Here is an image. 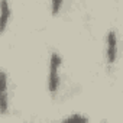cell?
<instances>
[{
  "label": "cell",
  "mask_w": 123,
  "mask_h": 123,
  "mask_svg": "<svg viewBox=\"0 0 123 123\" xmlns=\"http://www.w3.org/2000/svg\"><path fill=\"white\" fill-rule=\"evenodd\" d=\"M61 65H62V58H61V55L58 52H52L51 58H49V70H48V91L52 97H55V94L59 90Z\"/></svg>",
  "instance_id": "6da1fadb"
},
{
  "label": "cell",
  "mask_w": 123,
  "mask_h": 123,
  "mask_svg": "<svg viewBox=\"0 0 123 123\" xmlns=\"http://www.w3.org/2000/svg\"><path fill=\"white\" fill-rule=\"evenodd\" d=\"M117 52H119V39L117 33L114 31H109L106 35V48H104V58L107 65H113L117 59Z\"/></svg>",
  "instance_id": "7a4b0ae2"
},
{
  "label": "cell",
  "mask_w": 123,
  "mask_h": 123,
  "mask_svg": "<svg viewBox=\"0 0 123 123\" xmlns=\"http://www.w3.org/2000/svg\"><path fill=\"white\" fill-rule=\"evenodd\" d=\"M2 78V94H0V114H6L9 110V78L5 70L0 71Z\"/></svg>",
  "instance_id": "3957f363"
},
{
  "label": "cell",
  "mask_w": 123,
  "mask_h": 123,
  "mask_svg": "<svg viewBox=\"0 0 123 123\" xmlns=\"http://www.w3.org/2000/svg\"><path fill=\"white\" fill-rule=\"evenodd\" d=\"M12 16V10H10V5L9 0H2L0 2V33H5L7 29V23L10 20Z\"/></svg>",
  "instance_id": "277c9868"
},
{
  "label": "cell",
  "mask_w": 123,
  "mask_h": 123,
  "mask_svg": "<svg viewBox=\"0 0 123 123\" xmlns=\"http://www.w3.org/2000/svg\"><path fill=\"white\" fill-rule=\"evenodd\" d=\"M65 0H51V15L52 16H58L61 9L64 6Z\"/></svg>",
  "instance_id": "5b68a950"
},
{
  "label": "cell",
  "mask_w": 123,
  "mask_h": 123,
  "mask_svg": "<svg viewBox=\"0 0 123 123\" xmlns=\"http://www.w3.org/2000/svg\"><path fill=\"white\" fill-rule=\"evenodd\" d=\"M65 122H88V117H86L84 114H80V113H74V114H70L68 117L64 119Z\"/></svg>",
  "instance_id": "8992f818"
}]
</instances>
